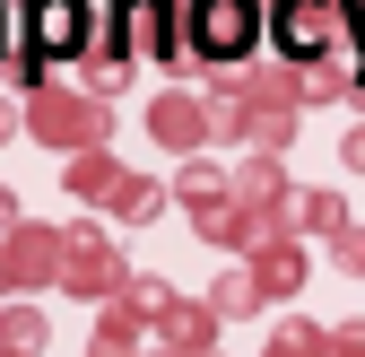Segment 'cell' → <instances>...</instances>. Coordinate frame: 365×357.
I'll return each instance as SVG.
<instances>
[{"instance_id": "1", "label": "cell", "mask_w": 365, "mask_h": 357, "mask_svg": "<svg viewBox=\"0 0 365 357\" xmlns=\"http://www.w3.org/2000/svg\"><path fill=\"white\" fill-rule=\"evenodd\" d=\"M252 0H200V9H192V44H200V53H217V61H235L244 53V44H252Z\"/></svg>"}, {"instance_id": "2", "label": "cell", "mask_w": 365, "mask_h": 357, "mask_svg": "<svg viewBox=\"0 0 365 357\" xmlns=\"http://www.w3.org/2000/svg\"><path fill=\"white\" fill-rule=\"evenodd\" d=\"M78 26H87V9H78V0H35V44H43V53H70V44H78Z\"/></svg>"}]
</instances>
